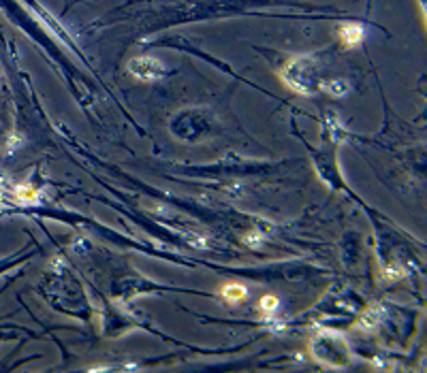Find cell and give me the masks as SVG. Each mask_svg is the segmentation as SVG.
Listing matches in <instances>:
<instances>
[{
    "label": "cell",
    "instance_id": "1",
    "mask_svg": "<svg viewBox=\"0 0 427 373\" xmlns=\"http://www.w3.org/2000/svg\"><path fill=\"white\" fill-rule=\"evenodd\" d=\"M220 295H222V299L226 303H242V301L248 297V290L244 288L242 284H226L220 288Z\"/></svg>",
    "mask_w": 427,
    "mask_h": 373
},
{
    "label": "cell",
    "instance_id": "2",
    "mask_svg": "<svg viewBox=\"0 0 427 373\" xmlns=\"http://www.w3.org/2000/svg\"><path fill=\"white\" fill-rule=\"evenodd\" d=\"M340 36H342L344 45L357 47L363 41V30H361V26H357V23H346V26H342V30H340Z\"/></svg>",
    "mask_w": 427,
    "mask_h": 373
},
{
    "label": "cell",
    "instance_id": "3",
    "mask_svg": "<svg viewBox=\"0 0 427 373\" xmlns=\"http://www.w3.org/2000/svg\"><path fill=\"white\" fill-rule=\"evenodd\" d=\"M258 309L260 312H265V314H274L276 309H278V299L272 297V295H267L258 301Z\"/></svg>",
    "mask_w": 427,
    "mask_h": 373
}]
</instances>
